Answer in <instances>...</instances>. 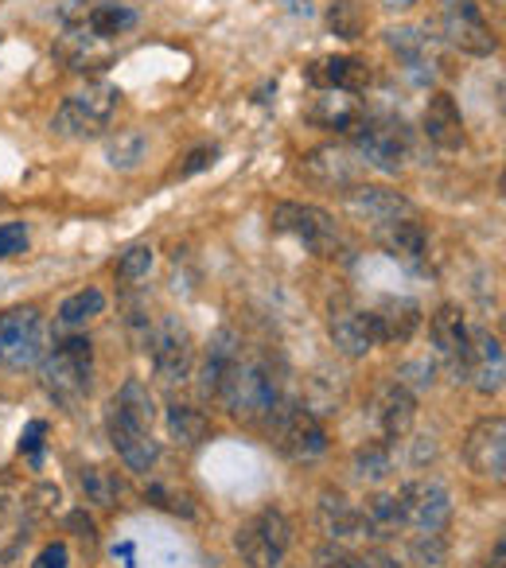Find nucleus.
<instances>
[{
    "label": "nucleus",
    "instance_id": "obj_1",
    "mask_svg": "<svg viewBox=\"0 0 506 568\" xmlns=\"http://www.w3.org/2000/svg\"><path fill=\"white\" fill-rule=\"evenodd\" d=\"M219 402L226 405V413L234 420L250 428H265L273 420V413L285 402V389H281V374L273 366L270 355H245L237 358V366L230 371V378L222 382Z\"/></svg>",
    "mask_w": 506,
    "mask_h": 568
},
{
    "label": "nucleus",
    "instance_id": "obj_2",
    "mask_svg": "<svg viewBox=\"0 0 506 568\" xmlns=\"http://www.w3.org/2000/svg\"><path fill=\"white\" fill-rule=\"evenodd\" d=\"M121 105V90L113 82H87L82 90L63 98V105L51 118V133L67 141H94L113 125Z\"/></svg>",
    "mask_w": 506,
    "mask_h": 568
},
{
    "label": "nucleus",
    "instance_id": "obj_3",
    "mask_svg": "<svg viewBox=\"0 0 506 568\" xmlns=\"http://www.w3.org/2000/svg\"><path fill=\"white\" fill-rule=\"evenodd\" d=\"M270 226L285 237H296L308 253L316 257H340L343 253V230L335 222V214H327L324 206L316 203H273L270 211Z\"/></svg>",
    "mask_w": 506,
    "mask_h": 568
},
{
    "label": "nucleus",
    "instance_id": "obj_4",
    "mask_svg": "<svg viewBox=\"0 0 506 568\" xmlns=\"http://www.w3.org/2000/svg\"><path fill=\"white\" fill-rule=\"evenodd\" d=\"M409 129H405L402 118H389V113H371L351 129V152H355L363 164L378 168L386 175H397L409 160Z\"/></svg>",
    "mask_w": 506,
    "mask_h": 568
},
{
    "label": "nucleus",
    "instance_id": "obj_5",
    "mask_svg": "<svg viewBox=\"0 0 506 568\" xmlns=\"http://www.w3.org/2000/svg\"><path fill=\"white\" fill-rule=\"evenodd\" d=\"M43 389L55 397L59 405H74L90 394V378H94V347L87 335H67L55 343L48 358H43Z\"/></svg>",
    "mask_w": 506,
    "mask_h": 568
},
{
    "label": "nucleus",
    "instance_id": "obj_6",
    "mask_svg": "<svg viewBox=\"0 0 506 568\" xmlns=\"http://www.w3.org/2000/svg\"><path fill=\"white\" fill-rule=\"evenodd\" d=\"M270 444L293 464H312L327 452V428L316 417V409L304 402H281V409L273 413V420L265 425Z\"/></svg>",
    "mask_w": 506,
    "mask_h": 568
},
{
    "label": "nucleus",
    "instance_id": "obj_7",
    "mask_svg": "<svg viewBox=\"0 0 506 568\" xmlns=\"http://www.w3.org/2000/svg\"><path fill=\"white\" fill-rule=\"evenodd\" d=\"M59 20L67 28V40H87V43H113L125 32H133L141 12L125 0H67L59 9Z\"/></svg>",
    "mask_w": 506,
    "mask_h": 568
},
{
    "label": "nucleus",
    "instance_id": "obj_8",
    "mask_svg": "<svg viewBox=\"0 0 506 568\" xmlns=\"http://www.w3.org/2000/svg\"><path fill=\"white\" fill-rule=\"evenodd\" d=\"M289 545H293V521L277 506H265L234 534V549L245 568H281Z\"/></svg>",
    "mask_w": 506,
    "mask_h": 568
},
{
    "label": "nucleus",
    "instance_id": "obj_9",
    "mask_svg": "<svg viewBox=\"0 0 506 568\" xmlns=\"http://www.w3.org/2000/svg\"><path fill=\"white\" fill-rule=\"evenodd\" d=\"M144 351H149L152 374H156L160 386H180L191 374V363H195V339H191L188 324L180 316H160Z\"/></svg>",
    "mask_w": 506,
    "mask_h": 568
},
{
    "label": "nucleus",
    "instance_id": "obj_10",
    "mask_svg": "<svg viewBox=\"0 0 506 568\" xmlns=\"http://www.w3.org/2000/svg\"><path fill=\"white\" fill-rule=\"evenodd\" d=\"M402 506V526L417 534H444L452 521V495L436 479H413L394 490Z\"/></svg>",
    "mask_w": 506,
    "mask_h": 568
},
{
    "label": "nucleus",
    "instance_id": "obj_11",
    "mask_svg": "<svg viewBox=\"0 0 506 568\" xmlns=\"http://www.w3.org/2000/svg\"><path fill=\"white\" fill-rule=\"evenodd\" d=\"M441 32L464 55L487 59L498 51V36L490 32L487 17L475 0H441Z\"/></svg>",
    "mask_w": 506,
    "mask_h": 568
},
{
    "label": "nucleus",
    "instance_id": "obj_12",
    "mask_svg": "<svg viewBox=\"0 0 506 568\" xmlns=\"http://www.w3.org/2000/svg\"><path fill=\"white\" fill-rule=\"evenodd\" d=\"M428 335H433L436 363L448 371V378L467 382V363H472V327L459 304H441L436 316L428 320Z\"/></svg>",
    "mask_w": 506,
    "mask_h": 568
},
{
    "label": "nucleus",
    "instance_id": "obj_13",
    "mask_svg": "<svg viewBox=\"0 0 506 568\" xmlns=\"http://www.w3.org/2000/svg\"><path fill=\"white\" fill-rule=\"evenodd\" d=\"M43 316L40 308H12L0 316V363L24 371L43 358Z\"/></svg>",
    "mask_w": 506,
    "mask_h": 568
},
{
    "label": "nucleus",
    "instance_id": "obj_14",
    "mask_svg": "<svg viewBox=\"0 0 506 568\" xmlns=\"http://www.w3.org/2000/svg\"><path fill=\"white\" fill-rule=\"evenodd\" d=\"M464 459L475 475L483 479H506V417L495 413V417H479L464 436Z\"/></svg>",
    "mask_w": 506,
    "mask_h": 568
},
{
    "label": "nucleus",
    "instance_id": "obj_15",
    "mask_svg": "<svg viewBox=\"0 0 506 568\" xmlns=\"http://www.w3.org/2000/svg\"><path fill=\"white\" fill-rule=\"evenodd\" d=\"M296 172L324 191H351L363 180V160L343 144H320V149L304 152Z\"/></svg>",
    "mask_w": 506,
    "mask_h": 568
},
{
    "label": "nucleus",
    "instance_id": "obj_16",
    "mask_svg": "<svg viewBox=\"0 0 506 568\" xmlns=\"http://www.w3.org/2000/svg\"><path fill=\"white\" fill-rule=\"evenodd\" d=\"M105 433H110V444L113 452L121 456V464L129 467V471H152L160 459V444L152 440V428L136 425L129 413H121L118 405L110 402V413H105Z\"/></svg>",
    "mask_w": 506,
    "mask_h": 568
},
{
    "label": "nucleus",
    "instance_id": "obj_17",
    "mask_svg": "<svg viewBox=\"0 0 506 568\" xmlns=\"http://www.w3.org/2000/svg\"><path fill=\"white\" fill-rule=\"evenodd\" d=\"M304 82L312 90H335V94H363L374 82V71L358 55H324L304 67Z\"/></svg>",
    "mask_w": 506,
    "mask_h": 568
},
{
    "label": "nucleus",
    "instance_id": "obj_18",
    "mask_svg": "<svg viewBox=\"0 0 506 568\" xmlns=\"http://www.w3.org/2000/svg\"><path fill=\"white\" fill-rule=\"evenodd\" d=\"M366 320H371L374 347H389V343H409L425 316H421V304L409 296H386L374 308H366Z\"/></svg>",
    "mask_w": 506,
    "mask_h": 568
},
{
    "label": "nucleus",
    "instance_id": "obj_19",
    "mask_svg": "<svg viewBox=\"0 0 506 568\" xmlns=\"http://www.w3.org/2000/svg\"><path fill=\"white\" fill-rule=\"evenodd\" d=\"M374 237H378L382 250H386L394 261H402L405 268H413V273H425L428 230H425V222H417V214H409V219L382 222V226H374Z\"/></svg>",
    "mask_w": 506,
    "mask_h": 568
},
{
    "label": "nucleus",
    "instance_id": "obj_20",
    "mask_svg": "<svg viewBox=\"0 0 506 568\" xmlns=\"http://www.w3.org/2000/svg\"><path fill=\"white\" fill-rule=\"evenodd\" d=\"M343 203H347V211L355 214V219L374 222V226L417 214V206H413L409 199L402 195V191L378 187V183H355L351 191H343Z\"/></svg>",
    "mask_w": 506,
    "mask_h": 568
},
{
    "label": "nucleus",
    "instance_id": "obj_21",
    "mask_svg": "<svg viewBox=\"0 0 506 568\" xmlns=\"http://www.w3.org/2000/svg\"><path fill=\"white\" fill-rule=\"evenodd\" d=\"M316 521L332 541L347 545V541H366L371 537V526L363 518V506L351 503L343 490H320V503H316Z\"/></svg>",
    "mask_w": 506,
    "mask_h": 568
},
{
    "label": "nucleus",
    "instance_id": "obj_22",
    "mask_svg": "<svg viewBox=\"0 0 506 568\" xmlns=\"http://www.w3.org/2000/svg\"><path fill=\"white\" fill-rule=\"evenodd\" d=\"M374 425H378L382 440H405L413 433V425H417V394H409L397 382L378 386V394H374Z\"/></svg>",
    "mask_w": 506,
    "mask_h": 568
},
{
    "label": "nucleus",
    "instance_id": "obj_23",
    "mask_svg": "<svg viewBox=\"0 0 506 568\" xmlns=\"http://www.w3.org/2000/svg\"><path fill=\"white\" fill-rule=\"evenodd\" d=\"M242 351L245 347H242V339H237L234 327H219V332L211 335V343H206V351H203V366H199V394L219 402L222 382L230 378V371L237 366Z\"/></svg>",
    "mask_w": 506,
    "mask_h": 568
},
{
    "label": "nucleus",
    "instance_id": "obj_24",
    "mask_svg": "<svg viewBox=\"0 0 506 568\" xmlns=\"http://www.w3.org/2000/svg\"><path fill=\"white\" fill-rule=\"evenodd\" d=\"M428 144H436L441 152H459L467 149V133H464V113H459L456 98L448 90H436L425 105V118H421Z\"/></svg>",
    "mask_w": 506,
    "mask_h": 568
},
{
    "label": "nucleus",
    "instance_id": "obj_25",
    "mask_svg": "<svg viewBox=\"0 0 506 568\" xmlns=\"http://www.w3.org/2000/svg\"><path fill=\"white\" fill-rule=\"evenodd\" d=\"M327 335H332L335 351H340V355H347V358H366L374 351V335H371L366 308H355V304H347V301H340L332 308Z\"/></svg>",
    "mask_w": 506,
    "mask_h": 568
},
{
    "label": "nucleus",
    "instance_id": "obj_26",
    "mask_svg": "<svg viewBox=\"0 0 506 568\" xmlns=\"http://www.w3.org/2000/svg\"><path fill=\"white\" fill-rule=\"evenodd\" d=\"M467 382L483 397L503 394V343L490 332H472V363H467Z\"/></svg>",
    "mask_w": 506,
    "mask_h": 568
},
{
    "label": "nucleus",
    "instance_id": "obj_27",
    "mask_svg": "<svg viewBox=\"0 0 506 568\" xmlns=\"http://www.w3.org/2000/svg\"><path fill=\"white\" fill-rule=\"evenodd\" d=\"M304 118L316 129H327V133H351V129L363 121V105L351 94H335V90H320V98L308 105Z\"/></svg>",
    "mask_w": 506,
    "mask_h": 568
},
{
    "label": "nucleus",
    "instance_id": "obj_28",
    "mask_svg": "<svg viewBox=\"0 0 506 568\" xmlns=\"http://www.w3.org/2000/svg\"><path fill=\"white\" fill-rule=\"evenodd\" d=\"M164 425H168V436H172L175 444H183V448H199V444L211 436V420H206L203 409H195V405H168L164 413Z\"/></svg>",
    "mask_w": 506,
    "mask_h": 568
},
{
    "label": "nucleus",
    "instance_id": "obj_29",
    "mask_svg": "<svg viewBox=\"0 0 506 568\" xmlns=\"http://www.w3.org/2000/svg\"><path fill=\"white\" fill-rule=\"evenodd\" d=\"M351 471H355V479L366 483V487L386 483L389 471H394V444L389 440H366L363 448L355 452V459H351Z\"/></svg>",
    "mask_w": 506,
    "mask_h": 568
},
{
    "label": "nucleus",
    "instance_id": "obj_30",
    "mask_svg": "<svg viewBox=\"0 0 506 568\" xmlns=\"http://www.w3.org/2000/svg\"><path fill=\"white\" fill-rule=\"evenodd\" d=\"M386 48L394 51L409 71H428V63H436L433 40H428L421 28H394V32H386Z\"/></svg>",
    "mask_w": 506,
    "mask_h": 568
},
{
    "label": "nucleus",
    "instance_id": "obj_31",
    "mask_svg": "<svg viewBox=\"0 0 506 568\" xmlns=\"http://www.w3.org/2000/svg\"><path fill=\"white\" fill-rule=\"evenodd\" d=\"M79 487H82V495H87V503L105 506V510L118 506L121 495H125V483H121L118 471H110V467H82Z\"/></svg>",
    "mask_w": 506,
    "mask_h": 568
},
{
    "label": "nucleus",
    "instance_id": "obj_32",
    "mask_svg": "<svg viewBox=\"0 0 506 568\" xmlns=\"http://www.w3.org/2000/svg\"><path fill=\"white\" fill-rule=\"evenodd\" d=\"M363 518L371 526V537H397L402 526V506H397L394 490H382V495H371L363 506Z\"/></svg>",
    "mask_w": 506,
    "mask_h": 568
},
{
    "label": "nucleus",
    "instance_id": "obj_33",
    "mask_svg": "<svg viewBox=\"0 0 506 568\" xmlns=\"http://www.w3.org/2000/svg\"><path fill=\"white\" fill-rule=\"evenodd\" d=\"M105 156H110V168H118V172H133V168H141V160L149 156V136H144L141 129H121V133L105 144Z\"/></svg>",
    "mask_w": 506,
    "mask_h": 568
},
{
    "label": "nucleus",
    "instance_id": "obj_34",
    "mask_svg": "<svg viewBox=\"0 0 506 568\" xmlns=\"http://www.w3.org/2000/svg\"><path fill=\"white\" fill-rule=\"evenodd\" d=\"M371 24V12L363 9V0H335L327 9V28H332L340 40H358Z\"/></svg>",
    "mask_w": 506,
    "mask_h": 568
},
{
    "label": "nucleus",
    "instance_id": "obj_35",
    "mask_svg": "<svg viewBox=\"0 0 506 568\" xmlns=\"http://www.w3.org/2000/svg\"><path fill=\"white\" fill-rule=\"evenodd\" d=\"M113 405H118L121 413H129V417H133L136 425H144V428H152V420H156V402H152L149 386H144L141 378H129L125 386L118 389Z\"/></svg>",
    "mask_w": 506,
    "mask_h": 568
},
{
    "label": "nucleus",
    "instance_id": "obj_36",
    "mask_svg": "<svg viewBox=\"0 0 506 568\" xmlns=\"http://www.w3.org/2000/svg\"><path fill=\"white\" fill-rule=\"evenodd\" d=\"M105 312V293L102 288H82V293L67 296L63 308H59V324L63 327H82L90 324L94 316H102Z\"/></svg>",
    "mask_w": 506,
    "mask_h": 568
},
{
    "label": "nucleus",
    "instance_id": "obj_37",
    "mask_svg": "<svg viewBox=\"0 0 506 568\" xmlns=\"http://www.w3.org/2000/svg\"><path fill=\"white\" fill-rule=\"evenodd\" d=\"M152 261H156V253H152L149 242L125 245V250L118 253V281H125V284L144 281V276L152 273Z\"/></svg>",
    "mask_w": 506,
    "mask_h": 568
},
{
    "label": "nucleus",
    "instance_id": "obj_38",
    "mask_svg": "<svg viewBox=\"0 0 506 568\" xmlns=\"http://www.w3.org/2000/svg\"><path fill=\"white\" fill-rule=\"evenodd\" d=\"M413 560L421 568H444L448 565V537L444 534H417L413 537Z\"/></svg>",
    "mask_w": 506,
    "mask_h": 568
},
{
    "label": "nucleus",
    "instance_id": "obj_39",
    "mask_svg": "<svg viewBox=\"0 0 506 568\" xmlns=\"http://www.w3.org/2000/svg\"><path fill=\"white\" fill-rule=\"evenodd\" d=\"M394 382L409 389V394H421V389H428L436 382V363H428V358H409V363L397 366Z\"/></svg>",
    "mask_w": 506,
    "mask_h": 568
},
{
    "label": "nucleus",
    "instance_id": "obj_40",
    "mask_svg": "<svg viewBox=\"0 0 506 568\" xmlns=\"http://www.w3.org/2000/svg\"><path fill=\"white\" fill-rule=\"evenodd\" d=\"M312 565L316 568H358V552H351L347 545H340V541H327L312 552Z\"/></svg>",
    "mask_w": 506,
    "mask_h": 568
},
{
    "label": "nucleus",
    "instance_id": "obj_41",
    "mask_svg": "<svg viewBox=\"0 0 506 568\" xmlns=\"http://www.w3.org/2000/svg\"><path fill=\"white\" fill-rule=\"evenodd\" d=\"M28 250V226L24 222H0V261L20 257Z\"/></svg>",
    "mask_w": 506,
    "mask_h": 568
},
{
    "label": "nucleus",
    "instance_id": "obj_42",
    "mask_svg": "<svg viewBox=\"0 0 506 568\" xmlns=\"http://www.w3.org/2000/svg\"><path fill=\"white\" fill-rule=\"evenodd\" d=\"M43 436H48V420H28V428L20 433V452H24L36 467L43 464Z\"/></svg>",
    "mask_w": 506,
    "mask_h": 568
},
{
    "label": "nucleus",
    "instance_id": "obj_43",
    "mask_svg": "<svg viewBox=\"0 0 506 568\" xmlns=\"http://www.w3.org/2000/svg\"><path fill=\"white\" fill-rule=\"evenodd\" d=\"M214 160H219V144H203V149L191 152L188 164L175 168V175H180V180H188V175H195V172H206V168H211Z\"/></svg>",
    "mask_w": 506,
    "mask_h": 568
},
{
    "label": "nucleus",
    "instance_id": "obj_44",
    "mask_svg": "<svg viewBox=\"0 0 506 568\" xmlns=\"http://www.w3.org/2000/svg\"><path fill=\"white\" fill-rule=\"evenodd\" d=\"M32 568H71V549H67L63 541H51L40 549V557H36Z\"/></svg>",
    "mask_w": 506,
    "mask_h": 568
},
{
    "label": "nucleus",
    "instance_id": "obj_45",
    "mask_svg": "<svg viewBox=\"0 0 506 568\" xmlns=\"http://www.w3.org/2000/svg\"><path fill=\"white\" fill-rule=\"evenodd\" d=\"M358 568H405L397 557H389L386 549H366L358 552Z\"/></svg>",
    "mask_w": 506,
    "mask_h": 568
},
{
    "label": "nucleus",
    "instance_id": "obj_46",
    "mask_svg": "<svg viewBox=\"0 0 506 568\" xmlns=\"http://www.w3.org/2000/svg\"><path fill=\"white\" fill-rule=\"evenodd\" d=\"M67 526L74 529V534L82 537V541H98V529H94V521L87 518L82 510H74V514H67Z\"/></svg>",
    "mask_w": 506,
    "mask_h": 568
},
{
    "label": "nucleus",
    "instance_id": "obj_47",
    "mask_svg": "<svg viewBox=\"0 0 506 568\" xmlns=\"http://www.w3.org/2000/svg\"><path fill=\"white\" fill-rule=\"evenodd\" d=\"M382 4V12H409L417 0H378Z\"/></svg>",
    "mask_w": 506,
    "mask_h": 568
},
{
    "label": "nucleus",
    "instance_id": "obj_48",
    "mask_svg": "<svg viewBox=\"0 0 506 568\" xmlns=\"http://www.w3.org/2000/svg\"><path fill=\"white\" fill-rule=\"evenodd\" d=\"M503 560H506V541L498 537V541H495V557L487 560V568H503Z\"/></svg>",
    "mask_w": 506,
    "mask_h": 568
},
{
    "label": "nucleus",
    "instance_id": "obj_49",
    "mask_svg": "<svg viewBox=\"0 0 506 568\" xmlns=\"http://www.w3.org/2000/svg\"><path fill=\"white\" fill-rule=\"evenodd\" d=\"M113 552H121V560H125V568H133V560H136L133 545H121V549H113Z\"/></svg>",
    "mask_w": 506,
    "mask_h": 568
},
{
    "label": "nucleus",
    "instance_id": "obj_50",
    "mask_svg": "<svg viewBox=\"0 0 506 568\" xmlns=\"http://www.w3.org/2000/svg\"><path fill=\"white\" fill-rule=\"evenodd\" d=\"M487 4H495V9H503V4H506V0H487Z\"/></svg>",
    "mask_w": 506,
    "mask_h": 568
},
{
    "label": "nucleus",
    "instance_id": "obj_51",
    "mask_svg": "<svg viewBox=\"0 0 506 568\" xmlns=\"http://www.w3.org/2000/svg\"><path fill=\"white\" fill-rule=\"evenodd\" d=\"M0 206H4V199H0Z\"/></svg>",
    "mask_w": 506,
    "mask_h": 568
},
{
    "label": "nucleus",
    "instance_id": "obj_52",
    "mask_svg": "<svg viewBox=\"0 0 506 568\" xmlns=\"http://www.w3.org/2000/svg\"><path fill=\"white\" fill-rule=\"evenodd\" d=\"M0 510H4V506H0Z\"/></svg>",
    "mask_w": 506,
    "mask_h": 568
}]
</instances>
